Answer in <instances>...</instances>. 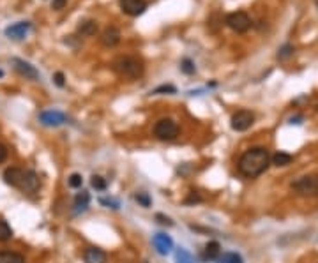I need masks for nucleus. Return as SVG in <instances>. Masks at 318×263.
Listing matches in <instances>:
<instances>
[{
  "label": "nucleus",
  "mask_w": 318,
  "mask_h": 263,
  "mask_svg": "<svg viewBox=\"0 0 318 263\" xmlns=\"http://www.w3.org/2000/svg\"><path fill=\"white\" fill-rule=\"evenodd\" d=\"M39 122L46 127H58L66 122V115L57 110H48L39 115Z\"/></svg>",
  "instance_id": "obj_7"
},
{
  "label": "nucleus",
  "mask_w": 318,
  "mask_h": 263,
  "mask_svg": "<svg viewBox=\"0 0 318 263\" xmlns=\"http://www.w3.org/2000/svg\"><path fill=\"white\" fill-rule=\"evenodd\" d=\"M108 256L103 249L99 248H87L83 253V261L85 263H106Z\"/></svg>",
  "instance_id": "obj_14"
},
{
  "label": "nucleus",
  "mask_w": 318,
  "mask_h": 263,
  "mask_svg": "<svg viewBox=\"0 0 318 263\" xmlns=\"http://www.w3.org/2000/svg\"><path fill=\"white\" fill-rule=\"evenodd\" d=\"M181 69H182V73H186V74H194V71H196V67H194V64L189 60V58H184L181 64Z\"/></svg>",
  "instance_id": "obj_26"
},
{
  "label": "nucleus",
  "mask_w": 318,
  "mask_h": 263,
  "mask_svg": "<svg viewBox=\"0 0 318 263\" xmlns=\"http://www.w3.org/2000/svg\"><path fill=\"white\" fill-rule=\"evenodd\" d=\"M0 263H25V258L13 251H0Z\"/></svg>",
  "instance_id": "obj_18"
},
{
  "label": "nucleus",
  "mask_w": 318,
  "mask_h": 263,
  "mask_svg": "<svg viewBox=\"0 0 318 263\" xmlns=\"http://www.w3.org/2000/svg\"><path fill=\"white\" fill-rule=\"evenodd\" d=\"M19 189L23 193H35L39 189V177L35 171L32 170H25V175H23V182L19 186Z\"/></svg>",
  "instance_id": "obj_12"
},
{
  "label": "nucleus",
  "mask_w": 318,
  "mask_h": 263,
  "mask_svg": "<svg viewBox=\"0 0 318 263\" xmlns=\"http://www.w3.org/2000/svg\"><path fill=\"white\" fill-rule=\"evenodd\" d=\"M7 149H6V145H2V143H0V163H4L7 159Z\"/></svg>",
  "instance_id": "obj_33"
},
{
  "label": "nucleus",
  "mask_w": 318,
  "mask_h": 263,
  "mask_svg": "<svg viewBox=\"0 0 318 263\" xmlns=\"http://www.w3.org/2000/svg\"><path fill=\"white\" fill-rule=\"evenodd\" d=\"M315 2H316V6H318V0H315Z\"/></svg>",
  "instance_id": "obj_37"
},
{
  "label": "nucleus",
  "mask_w": 318,
  "mask_h": 263,
  "mask_svg": "<svg viewBox=\"0 0 318 263\" xmlns=\"http://www.w3.org/2000/svg\"><path fill=\"white\" fill-rule=\"evenodd\" d=\"M269 166H270L269 150L264 149V147H254V149L246 150V152L241 155L237 170L242 177L254 178L264 173V171H267Z\"/></svg>",
  "instance_id": "obj_1"
},
{
  "label": "nucleus",
  "mask_w": 318,
  "mask_h": 263,
  "mask_svg": "<svg viewBox=\"0 0 318 263\" xmlns=\"http://www.w3.org/2000/svg\"><path fill=\"white\" fill-rule=\"evenodd\" d=\"M66 4H67V0H51V7H53L55 11H61L66 7Z\"/></svg>",
  "instance_id": "obj_30"
},
{
  "label": "nucleus",
  "mask_w": 318,
  "mask_h": 263,
  "mask_svg": "<svg viewBox=\"0 0 318 263\" xmlns=\"http://www.w3.org/2000/svg\"><path fill=\"white\" fill-rule=\"evenodd\" d=\"M90 203V194L87 193V191H82V193L76 194V198H74V210L80 212V210H85L87 207H89Z\"/></svg>",
  "instance_id": "obj_19"
},
{
  "label": "nucleus",
  "mask_w": 318,
  "mask_h": 263,
  "mask_svg": "<svg viewBox=\"0 0 318 263\" xmlns=\"http://www.w3.org/2000/svg\"><path fill=\"white\" fill-rule=\"evenodd\" d=\"M101 43L105 46H108V48L117 46L118 43H121V32H118V29H115V27H108V29L103 30Z\"/></svg>",
  "instance_id": "obj_15"
},
{
  "label": "nucleus",
  "mask_w": 318,
  "mask_h": 263,
  "mask_svg": "<svg viewBox=\"0 0 318 263\" xmlns=\"http://www.w3.org/2000/svg\"><path fill=\"white\" fill-rule=\"evenodd\" d=\"M113 69L117 71L121 76L131 78V79H138L145 71L143 60L138 57H118L113 62Z\"/></svg>",
  "instance_id": "obj_2"
},
{
  "label": "nucleus",
  "mask_w": 318,
  "mask_h": 263,
  "mask_svg": "<svg viewBox=\"0 0 318 263\" xmlns=\"http://www.w3.org/2000/svg\"><path fill=\"white\" fill-rule=\"evenodd\" d=\"M67 184L73 187V189H78V187H82V184H83V177L80 173H73L69 178H67Z\"/></svg>",
  "instance_id": "obj_25"
},
{
  "label": "nucleus",
  "mask_w": 318,
  "mask_h": 263,
  "mask_svg": "<svg viewBox=\"0 0 318 263\" xmlns=\"http://www.w3.org/2000/svg\"><path fill=\"white\" fill-rule=\"evenodd\" d=\"M292 155L290 154H285V152H277L274 154L272 157H270V163H272L274 166H288L290 163H292Z\"/></svg>",
  "instance_id": "obj_20"
},
{
  "label": "nucleus",
  "mask_w": 318,
  "mask_h": 263,
  "mask_svg": "<svg viewBox=\"0 0 318 263\" xmlns=\"http://www.w3.org/2000/svg\"><path fill=\"white\" fill-rule=\"evenodd\" d=\"M254 122V115L249 110H239L237 113H233L232 117V129L237 133H244Z\"/></svg>",
  "instance_id": "obj_6"
},
{
  "label": "nucleus",
  "mask_w": 318,
  "mask_h": 263,
  "mask_svg": "<svg viewBox=\"0 0 318 263\" xmlns=\"http://www.w3.org/2000/svg\"><path fill=\"white\" fill-rule=\"evenodd\" d=\"M293 55V46L292 45H285L280 48V51H277V58L280 60H286L288 57H292Z\"/></svg>",
  "instance_id": "obj_23"
},
{
  "label": "nucleus",
  "mask_w": 318,
  "mask_h": 263,
  "mask_svg": "<svg viewBox=\"0 0 318 263\" xmlns=\"http://www.w3.org/2000/svg\"><path fill=\"white\" fill-rule=\"evenodd\" d=\"M226 25L233 32L242 34V32H246L251 27V19H249V16L246 14L244 11H237V13H232L226 16Z\"/></svg>",
  "instance_id": "obj_5"
},
{
  "label": "nucleus",
  "mask_w": 318,
  "mask_h": 263,
  "mask_svg": "<svg viewBox=\"0 0 318 263\" xmlns=\"http://www.w3.org/2000/svg\"><path fill=\"white\" fill-rule=\"evenodd\" d=\"M121 9L127 16H140L147 9L145 0H121Z\"/></svg>",
  "instance_id": "obj_10"
},
{
  "label": "nucleus",
  "mask_w": 318,
  "mask_h": 263,
  "mask_svg": "<svg viewBox=\"0 0 318 263\" xmlns=\"http://www.w3.org/2000/svg\"><path fill=\"white\" fill-rule=\"evenodd\" d=\"M0 78H4V71L2 69H0Z\"/></svg>",
  "instance_id": "obj_36"
},
{
  "label": "nucleus",
  "mask_w": 318,
  "mask_h": 263,
  "mask_svg": "<svg viewBox=\"0 0 318 263\" xmlns=\"http://www.w3.org/2000/svg\"><path fill=\"white\" fill-rule=\"evenodd\" d=\"M156 219L159 222H161V225H168V226H173V221L170 217H166V216H163V214H157L156 216Z\"/></svg>",
  "instance_id": "obj_31"
},
{
  "label": "nucleus",
  "mask_w": 318,
  "mask_h": 263,
  "mask_svg": "<svg viewBox=\"0 0 318 263\" xmlns=\"http://www.w3.org/2000/svg\"><path fill=\"white\" fill-rule=\"evenodd\" d=\"M198 203V201H202V198L200 196H196V194H191V198H188V200H186V203Z\"/></svg>",
  "instance_id": "obj_34"
},
{
  "label": "nucleus",
  "mask_w": 318,
  "mask_h": 263,
  "mask_svg": "<svg viewBox=\"0 0 318 263\" xmlns=\"http://www.w3.org/2000/svg\"><path fill=\"white\" fill-rule=\"evenodd\" d=\"M99 203L108 207V209H118L121 207V201L115 200V198H99Z\"/></svg>",
  "instance_id": "obj_27"
},
{
  "label": "nucleus",
  "mask_w": 318,
  "mask_h": 263,
  "mask_svg": "<svg viewBox=\"0 0 318 263\" xmlns=\"http://www.w3.org/2000/svg\"><path fill=\"white\" fill-rule=\"evenodd\" d=\"M53 82L57 83L58 87H64V85H66V82H64V74H62V73H55Z\"/></svg>",
  "instance_id": "obj_32"
},
{
  "label": "nucleus",
  "mask_w": 318,
  "mask_h": 263,
  "mask_svg": "<svg viewBox=\"0 0 318 263\" xmlns=\"http://www.w3.org/2000/svg\"><path fill=\"white\" fill-rule=\"evenodd\" d=\"M154 136L161 141H172L178 136V126L172 118H161L154 126Z\"/></svg>",
  "instance_id": "obj_4"
},
{
  "label": "nucleus",
  "mask_w": 318,
  "mask_h": 263,
  "mask_svg": "<svg viewBox=\"0 0 318 263\" xmlns=\"http://www.w3.org/2000/svg\"><path fill=\"white\" fill-rule=\"evenodd\" d=\"M23 175H25V170L22 168H7L4 171V182L19 189V186L23 182Z\"/></svg>",
  "instance_id": "obj_13"
},
{
  "label": "nucleus",
  "mask_w": 318,
  "mask_h": 263,
  "mask_svg": "<svg viewBox=\"0 0 318 263\" xmlns=\"http://www.w3.org/2000/svg\"><path fill=\"white\" fill-rule=\"evenodd\" d=\"M233 263H244V261H242V256H241V254H237V258H235V261H233Z\"/></svg>",
  "instance_id": "obj_35"
},
{
  "label": "nucleus",
  "mask_w": 318,
  "mask_h": 263,
  "mask_svg": "<svg viewBox=\"0 0 318 263\" xmlns=\"http://www.w3.org/2000/svg\"><path fill=\"white\" fill-rule=\"evenodd\" d=\"M204 256L207 258V260H217V258L221 256L220 242H216V240L209 242V244L205 246V254H204Z\"/></svg>",
  "instance_id": "obj_17"
},
{
  "label": "nucleus",
  "mask_w": 318,
  "mask_h": 263,
  "mask_svg": "<svg viewBox=\"0 0 318 263\" xmlns=\"http://www.w3.org/2000/svg\"><path fill=\"white\" fill-rule=\"evenodd\" d=\"M90 184L95 191H105L106 189V180L103 177H99V175H94L92 180H90Z\"/></svg>",
  "instance_id": "obj_24"
},
{
  "label": "nucleus",
  "mask_w": 318,
  "mask_h": 263,
  "mask_svg": "<svg viewBox=\"0 0 318 263\" xmlns=\"http://www.w3.org/2000/svg\"><path fill=\"white\" fill-rule=\"evenodd\" d=\"M78 32L82 35H85V37H90V35H94L95 32H97V23H95L94 19H85V22H80Z\"/></svg>",
  "instance_id": "obj_16"
},
{
  "label": "nucleus",
  "mask_w": 318,
  "mask_h": 263,
  "mask_svg": "<svg viewBox=\"0 0 318 263\" xmlns=\"http://www.w3.org/2000/svg\"><path fill=\"white\" fill-rule=\"evenodd\" d=\"M290 187L299 196H318V175H306L297 178Z\"/></svg>",
  "instance_id": "obj_3"
},
{
  "label": "nucleus",
  "mask_w": 318,
  "mask_h": 263,
  "mask_svg": "<svg viewBox=\"0 0 318 263\" xmlns=\"http://www.w3.org/2000/svg\"><path fill=\"white\" fill-rule=\"evenodd\" d=\"M134 200H136L138 203H140L142 207H150V203H152V200H150V196L147 193H138L136 196H134Z\"/></svg>",
  "instance_id": "obj_28"
},
{
  "label": "nucleus",
  "mask_w": 318,
  "mask_h": 263,
  "mask_svg": "<svg viewBox=\"0 0 318 263\" xmlns=\"http://www.w3.org/2000/svg\"><path fill=\"white\" fill-rule=\"evenodd\" d=\"M175 92H177V89L173 85H161L152 90V94H175Z\"/></svg>",
  "instance_id": "obj_29"
},
{
  "label": "nucleus",
  "mask_w": 318,
  "mask_h": 263,
  "mask_svg": "<svg viewBox=\"0 0 318 263\" xmlns=\"http://www.w3.org/2000/svg\"><path fill=\"white\" fill-rule=\"evenodd\" d=\"M29 30H30V22H18V23L9 25L4 32H6L7 37L13 39V41H22V39L27 37Z\"/></svg>",
  "instance_id": "obj_9"
},
{
  "label": "nucleus",
  "mask_w": 318,
  "mask_h": 263,
  "mask_svg": "<svg viewBox=\"0 0 318 263\" xmlns=\"http://www.w3.org/2000/svg\"><path fill=\"white\" fill-rule=\"evenodd\" d=\"M152 244H154V248H156V251L161 254V256H166V254L173 249V240L170 238V235H166V233H156L154 235Z\"/></svg>",
  "instance_id": "obj_11"
},
{
  "label": "nucleus",
  "mask_w": 318,
  "mask_h": 263,
  "mask_svg": "<svg viewBox=\"0 0 318 263\" xmlns=\"http://www.w3.org/2000/svg\"><path fill=\"white\" fill-rule=\"evenodd\" d=\"M11 64H13L14 69L27 79H39V71L35 69L30 62L22 60V58H11Z\"/></svg>",
  "instance_id": "obj_8"
},
{
  "label": "nucleus",
  "mask_w": 318,
  "mask_h": 263,
  "mask_svg": "<svg viewBox=\"0 0 318 263\" xmlns=\"http://www.w3.org/2000/svg\"><path fill=\"white\" fill-rule=\"evenodd\" d=\"M13 238V228L7 225V221L0 219V242H7Z\"/></svg>",
  "instance_id": "obj_21"
},
{
  "label": "nucleus",
  "mask_w": 318,
  "mask_h": 263,
  "mask_svg": "<svg viewBox=\"0 0 318 263\" xmlns=\"http://www.w3.org/2000/svg\"><path fill=\"white\" fill-rule=\"evenodd\" d=\"M175 261L177 263H196L194 261V258L191 256V253H188L186 249H178L177 253H175Z\"/></svg>",
  "instance_id": "obj_22"
}]
</instances>
